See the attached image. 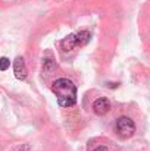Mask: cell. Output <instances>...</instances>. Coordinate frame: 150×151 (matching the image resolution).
<instances>
[{
    "mask_svg": "<svg viewBox=\"0 0 150 151\" xmlns=\"http://www.w3.org/2000/svg\"><path fill=\"white\" fill-rule=\"evenodd\" d=\"M51 91L60 107H72L77 104V85L68 78H59L51 84Z\"/></svg>",
    "mask_w": 150,
    "mask_h": 151,
    "instance_id": "1",
    "label": "cell"
},
{
    "mask_svg": "<svg viewBox=\"0 0 150 151\" xmlns=\"http://www.w3.org/2000/svg\"><path fill=\"white\" fill-rule=\"evenodd\" d=\"M115 129H116V132H118V135H119L121 138H130V137H133L134 132H136V125H134V122H133L130 117L122 116V117H119V119L116 120Z\"/></svg>",
    "mask_w": 150,
    "mask_h": 151,
    "instance_id": "2",
    "label": "cell"
},
{
    "mask_svg": "<svg viewBox=\"0 0 150 151\" xmlns=\"http://www.w3.org/2000/svg\"><path fill=\"white\" fill-rule=\"evenodd\" d=\"M13 72H15V76L21 81H24L27 78V66H25V62L22 57H16L15 62H13Z\"/></svg>",
    "mask_w": 150,
    "mask_h": 151,
    "instance_id": "3",
    "label": "cell"
},
{
    "mask_svg": "<svg viewBox=\"0 0 150 151\" xmlns=\"http://www.w3.org/2000/svg\"><path fill=\"white\" fill-rule=\"evenodd\" d=\"M93 110H94V113L99 114V116L106 114V113L110 110V101L107 100L106 97H100V99H97V100L94 101Z\"/></svg>",
    "mask_w": 150,
    "mask_h": 151,
    "instance_id": "4",
    "label": "cell"
},
{
    "mask_svg": "<svg viewBox=\"0 0 150 151\" xmlns=\"http://www.w3.org/2000/svg\"><path fill=\"white\" fill-rule=\"evenodd\" d=\"M74 38H75V47H83V46L88 44L91 34L88 31H80V32L74 34Z\"/></svg>",
    "mask_w": 150,
    "mask_h": 151,
    "instance_id": "5",
    "label": "cell"
},
{
    "mask_svg": "<svg viewBox=\"0 0 150 151\" xmlns=\"http://www.w3.org/2000/svg\"><path fill=\"white\" fill-rule=\"evenodd\" d=\"M60 46H62V49L66 51L72 50L74 47H75V38H74V34H69L68 37H65L62 41H60Z\"/></svg>",
    "mask_w": 150,
    "mask_h": 151,
    "instance_id": "6",
    "label": "cell"
},
{
    "mask_svg": "<svg viewBox=\"0 0 150 151\" xmlns=\"http://www.w3.org/2000/svg\"><path fill=\"white\" fill-rule=\"evenodd\" d=\"M56 68H57V65H56V62H53L51 59H44V60H43V72H44L46 75H51V73L56 70Z\"/></svg>",
    "mask_w": 150,
    "mask_h": 151,
    "instance_id": "7",
    "label": "cell"
},
{
    "mask_svg": "<svg viewBox=\"0 0 150 151\" xmlns=\"http://www.w3.org/2000/svg\"><path fill=\"white\" fill-rule=\"evenodd\" d=\"M10 66L9 57H0V70H7Z\"/></svg>",
    "mask_w": 150,
    "mask_h": 151,
    "instance_id": "8",
    "label": "cell"
},
{
    "mask_svg": "<svg viewBox=\"0 0 150 151\" xmlns=\"http://www.w3.org/2000/svg\"><path fill=\"white\" fill-rule=\"evenodd\" d=\"M16 151H30V145L28 144H22Z\"/></svg>",
    "mask_w": 150,
    "mask_h": 151,
    "instance_id": "9",
    "label": "cell"
},
{
    "mask_svg": "<svg viewBox=\"0 0 150 151\" xmlns=\"http://www.w3.org/2000/svg\"><path fill=\"white\" fill-rule=\"evenodd\" d=\"M94 151H109V150H107V147H106V145H99Z\"/></svg>",
    "mask_w": 150,
    "mask_h": 151,
    "instance_id": "10",
    "label": "cell"
}]
</instances>
